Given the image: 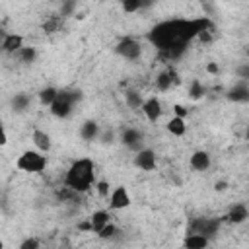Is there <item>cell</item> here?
<instances>
[{"label": "cell", "mask_w": 249, "mask_h": 249, "mask_svg": "<svg viewBox=\"0 0 249 249\" xmlns=\"http://www.w3.org/2000/svg\"><path fill=\"white\" fill-rule=\"evenodd\" d=\"M228 222H231V224H241V222H245L247 218H249V210H247V206L245 204H233L231 208H230V212H228Z\"/></svg>", "instance_id": "cell-17"}, {"label": "cell", "mask_w": 249, "mask_h": 249, "mask_svg": "<svg viewBox=\"0 0 249 249\" xmlns=\"http://www.w3.org/2000/svg\"><path fill=\"white\" fill-rule=\"evenodd\" d=\"M58 23H60V18H58V16H53V18H49V19L43 23V31H45V33H54V31L58 29Z\"/></svg>", "instance_id": "cell-27"}, {"label": "cell", "mask_w": 249, "mask_h": 249, "mask_svg": "<svg viewBox=\"0 0 249 249\" xmlns=\"http://www.w3.org/2000/svg\"><path fill=\"white\" fill-rule=\"evenodd\" d=\"M228 99H230V101H249V88L243 86V84L231 88V89L228 91Z\"/></svg>", "instance_id": "cell-21"}, {"label": "cell", "mask_w": 249, "mask_h": 249, "mask_svg": "<svg viewBox=\"0 0 249 249\" xmlns=\"http://www.w3.org/2000/svg\"><path fill=\"white\" fill-rule=\"evenodd\" d=\"M130 204V195H128V191L124 189V187H115L113 191H111V195H109V206L113 208V210H123V208H126Z\"/></svg>", "instance_id": "cell-9"}, {"label": "cell", "mask_w": 249, "mask_h": 249, "mask_svg": "<svg viewBox=\"0 0 249 249\" xmlns=\"http://www.w3.org/2000/svg\"><path fill=\"white\" fill-rule=\"evenodd\" d=\"M212 21L206 18L198 19H169L161 21L148 33V41L160 49L169 58H179L191 39L198 37L202 31L210 29Z\"/></svg>", "instance_id": "cell-1"}, {"label": "cell", "mask_w": 249, "mask_h": 249, "mask_svg": "<svg viewBox=\"0 0 249 249\" xmlns=\"http://www.w3.org/2000/svg\"><path fill=\"white\" fill-rule=\"evenodd\" d=\"M165 128H167V132L173 134V136H183V134L187 132V123H185L183 117H177V115H175V117H171V119L167 121Z\"/></svg>", "instance_id": "cell-18"}, {"label": "cell", "mask_w": 249, "mask_h": 249, "mask_svg": "<svg viewBox=\"0 0 249 249\" xmlns=\"http://www.w3.org/2000/svg\"><path fill=\"white\" fill-rule=\"evenodd\" d=\"M226 189H228V181H216V183H214V191L224 193Z\"/></svg>", "instance_id": "cell-35"}, {"label": "cell", "mask_w": 249, "mask_h": 249, "mask_svg": "<svg viewBox=\"0 0 249 249\" xmlns=\"http://www.w3.org/2000/svg\"><path fill=\"white\" fill-rule=\"evenodd\" d=\"M134 165L142 171H152L156 169V152L150 148H142L134 156Z\"/></svg>", "instance_id": "cell-8"}, {"label": "cell", "mask_w": 249, "mask_h": 249, "mask_svg": "<svg viewBox=\"0 0 249 249\" xmlns=\"http://www.w3.org/2000/svg\"><path fill=\"white\" fill-rule=\"evenodd\" d=\"M93 173H95L93 161L89 158H80L68 167L64 183L76 193H86L93 185Z\"/></svg>", "instance_id": "cell-2"}, {"label": "cell", "mask_w": 249, "mask_h": 249, "mask_svg": "<svg viewBox=\"0 0 249 249\" xmlns=\"http://www.w3.org/2000/svg\"><path fill=\"white\" fill-rule=\"evenodd\" d=\"M76 10V0H62V8H60V16L66 18V16H72Z\"/></svg>", "instance_id": "cell-29"}, {"label": "cell", "mask_w": 249, "mask_h": 249, "mask_svg": "<svg viewBox=\"0 0 249 249\" xmlns=\"http://www.w3.org/2000/svg\"><path fill=\"white\" fill-rule=\"evenodd\" d=\"M208 243H210V237H206V235H202V233H196V231H191V233L185 237V241H183V245H185L187 249H204Z\"/></svg>", "instance_id": "cell-16"}, {"label": "cell", "mask_w": 249, "mask_h": 249, "mask_svg": "<svg viewBox=\"0 0 249 249\" xmlns=\"http://www.w3.org/2000/svg\"><path fill=\"white\" fill-rule=\"evenodd\" d=\"M23 47V37L18 33H8L2 39V51L8 54H18V51Z\"/></svg>", "instance_id": "cell-11"}, {"label": "cell", "mask_w": 249, "mask_h": 249, "mask_svg": "<svg viewBox=\"0 0 249 249\" xmlns=\"http://www.w3.org/2000/svg\"><path fill=\"white\" fill-rule=\"evenodd\" d=\"M99 138H101V142H103V144H111V142H113V138H115V134H113L111 130H107V132L99 134Z\"/></svg>", "instance_id": "cell-34"}, {"label": "cell", "mask_w": 249, "mask_h": 249, "mask_svg": "<svg viewBox=\"0 0 249 249\" xmlns=\"http://www.w3.org/2000/svg\"><path fill=\"white\" fill-rule=\"evenodd\" d=\"M218 230H220V220H216V218H195L191 222V231L202 233L206 237L218 233Z\"/></svg>", "instance_id": "cell-5"}, {"label": "cell", "mask_w": 249, "mask_h": 249, "mask_svg": "<svg viewBox=\"0 0 249 249\" xmlns=\"http://www.w3.org/2000/svg\"><path fill=\"white\" fill-rule=\"evenodd\" d=\"M206 72H208V74H218L220 68H218L216 62H208V64H206Z\"/></svg>", "instance_id": "cell-36"}, {"label": "cell", "mask_w": 249, "mask_h": 249, "mask_svg": "<svg viewBox=\"0 0 249 249\" xmlns=\"http://www.w3.org/2000/svg\"><path fill=\"white\" fill-rule=\"evenodd\" d=\"M18 56H19V60H21L23 64H31V62H35V58H37V51H35V47H21V49L18 51Z\"/></svg>", "instance_id": "cell-24"}, {"label": "cell", "mask_w": 249, "mask_h": 249, "mask_svg": "<svg viewBox=\"0 0 249 249\" xmlns=\"http://www.w3.org/2000/svg\"><path fill=\"white\" fill-rule=\"evenodd\" d=\"M235 74L241 78V80H249V62H243L235 68Z\"/></svg>", "instance_id": "cell-32"}, {"label": "cell", "mask_w": 249, "mask_h": 249, "mask_svg": "<svg viewBox=\"0 0 249 249\" xmlns=\"http://www.w3.org/2000/svg\"><path fill=\"white\" fill-rule=\"evenodd\" d=\"M175 82H179V78H177V74L171 72V70H161V72L156 76V88H158L160 91L171 89V86H173Z\"/></svg>", "instance_id": "cell-15"}, {"label": "cell", "mask_w": 249, "mask_h": 249, "mask_svg": "<svg viewBox=\"0 0 249 249\" xmlns=\"http://www.w3.org/2000/svg\"><path fill=\"white\" fill-rule=\"evenodd\" d=\"M189 163L195 171H206L210 167V154L206 150H196V152L191 154Z\"/></svg>", "instance_id": "cell-12"}, {"label": "cell", "mask_w": 249, "mask_h": 249, "mask_svg": "<svg viewBox=\"0 0 249 249\" xmlns=\"http://www.w3.org/2000/svg\"><path fill=\"white\" fill-rule=\"evenodd\" d=\"M121 142H123L126 148H130L132 152H138V150L144 148V146H142L144 134H142L138 128H124L123 134H121Z\"/></svg>", "instance_id": "cell-7"}, {"label": "cell", "mask_w": 249, "mask_h": 249, "mask_svg": "<svg viewBox=\"0 0 249 249\" xmlns=\"http://www.w3.org/2000/svg\"><path fill=\"white\" fill-rule=\"evenodd\" d=\"M78 228H80L82 231H91V220H88V222H82V224H78Z\"/></svg>", "instance_id": "cell-37"}, {"label": "cell", "mask_w": 249, "mask_h": 249, "mask_svg": "<svg viewBox=\"0 0 249 249\" xmlns=\"http://www.w3.org/2000/svg\"><path fill=\"white\" fill-rule=\"evenodd\" d=\"M56 97H58V89L53 88V86H47V88H43V89L39 91V101H41L43 105H51Z\"/></svg>", "instance_id": "cell-23"}, {"label": "cell", "mask_w": 249, "mask_h": 249, "mask_svg": "<svg viewBox=\"0 0 249 249\" xmlns=\"http://www.w3.org/2000/svg\"><path fill=\"white\" fill-rule=\"evenodd\" d=\"M115 53L126 60H138L142 54V47L134 37H123L117 45H115Z\"/></svg>", "instance_id": "cell-4"}, {"label": "cell", "mask_w": 249, "mask_h": 249, "mask_svg": "<svg viewBox=\"0 0 249 249\" xmlns=\"http://www.w3.org/2000/svg\"><path fill=\"white\" fill-rule=\"evenodd\" d=\"M95 191H97L99 196H109V195H111V193H109V183H107V181H97V183H95Z\"/></svg>", "instance_id": "cell-30"}, {"label": "cell", "mask_w": 249, "mask_h": 249, "mask_svg": "<svg viewBox=\"0 0 249 249\" xmlns=\"http://www.w3.org/2000/svg\"><path fill=\"white\" fill-rule=\"evenodd\" d=\"M154 2H156V0H140V6H142V10H146V8L154 6Z\"/></svg>", "instance_id": "cell-38"}, {"label": "cell", "mask_w": 249, "mask_h": 249, "mask_svg": "<svg viewBox=\"0 0 249 249\" xmlns=\"http://www.w3.org/2000/svg\"><path fill=\"white\" fill-rule=\"evenodd\" d=\"M245 136H247V140H249V128H247V132H245Z\"/></svg>", "instance_id": "cell-39"}, {"label": "cell", "mask_w": 249, "mask_h": 249, "mask_svg": "<svg viewBox=\"0 0 249 249\" xmlns=\"http://www.w3.org/2000/svg\"><path fill=\"white\" fill-rule=\"evenodd\" d=\"M202 95H204V86H202L198 80H193L191 86H189V97L196 101V99H200Z\"/></svg>", "instance_id": "cell-25"}, {"label": "cell", "mask_w": 249, "mask_h": 249, "mask_svg": "<svg viewBox=\"0 0 249 249\" xmlns=\"http://www.w3.org/2000/svg\"><path fill=\"white\" fill-rule=\"evenodd\" d=\"M31 140H33L35 148H37V150H41L43 154L51 152V148H53V140H51V136H49L45 130H41V128H35V130H33Z\"/></svg>", "instance_id": "cell-14"}, {"label": "cell", "mask_w": 249, "mask_h": 249, "mask_svg": "<svg viewBox=\"0 0 249 249\" xmlns=\"http://www.w3.org/2000/svg\"><path fill=\"white\" fill-rule=\"evenodd\" d=\"M121 6H123V10H124L126 14H134V12L142 10L140 0H121Z\"/></svg>", "instance_id": "cell-26"}, {"label": "cell", "mask_w": 249, "mask_h": 249, "mask_svg": "<svg viewBox=\"0 0 249 249\" xmlns=\"http://www.w3.org/2000/svg\"><path fill=\"white\" fill-rule=\"evenodd\" d=\"M49 107H51V113H53L54 117H58V119H68V117L72 115L74 103H72L62 91H58V97H56Z\"/></svg>", "instance_id": "cell-6"}, {"label": "cell", "mask_w": 249, "mask_h": 249, "mask_svg": "<svg viewBox=\"0 0 249 249\" xmlns=\"http://www.w3.org/2000/svg\"><path fill=\"white\" fill-rule=\"evenodd\" d=\"M124 101H126L128 109H132V111H142L144 99H142V95H140L136 89H126V91H124Z\"/></svg>", "instance_id": "cell-19"}, {"label": "cell", "mask_w": 249, "mask_h": 249, "mask_svg": "<svg viewBox=\"0 0 249 249\" xmlns=\"http://www.w3.org/2000/svg\"><path fill=\"white\" fill-rule=\"evenodd\" d=\"M115 233H117V228H115L111 222H109V224H105V226H103V228L97 231V235H99L101 239H109V237H113Z\"/></svg>", "instance_id": "cell-28"}, {"label": "cell", "mask_w": 249, "mask_h": 249, "mask_svg": "<svg viewBox=\"0 0 249 249\" xmlns=\"http://www.w3.org/2000/svg\"><path fill=\"white\" fill-rule=\"evenodd\" d=\"M99 134H101V130H99V124H97L95 121L88 119V121L82 123V126H80V136H82V140L93 142V140L99 138Z\"/></svg>", "instance_id": "cell-13"}, {"label": "cell", "mask_w": 249, "mask_h": 249, "mask_svg": "<svg viewBox=\"0 0 249 249\" xmlns=\"http://www.w3.org/2000/svg\"><path fill=\"white\" fill-rule=\"evenodd\" d=\"M142 113H144V117H146L150 123H156V121L161 117V103H160V99L154 97V95L148 97V99H144Z\"/></svg>", "instance_id": "cell-10"}, {"label": "cell", "mask_w": 249, "mask_h": 249, "mask_svg": "<svg viewBox=\"0 0 249 249\" xmlns=\"http://www.w3.org/2000/svg\"><path fill=\"white\" fill-rule=\"evenodd\" d=\"M89 220H91V231L97 233L105 224H109V212L107 210H95L89 216Z\"/></svg>", "instance_id": "cell-20"}, {"label": "cell", "mask_w": 249, "mask_h": 249, "mask_svg": "<svg viewBox=\"0 0 249 249\" xmlns=\"http://www.w3.org/2000/svg\"><path fill=\"white\" fill-rule=\"evenodd\" d=\"M18 169L27 171V173H41L47 167V156H43V152H35V150H27L23 152L18 161H16Z\"/></svg>", "instance_id": "cell-3"}, {"label": "cell", "mask_w": 249, "mask_h": 249, "mask_svg": "<svg viewBox=\"0 0 249 249\" xmlns=\"http://www.w3.org/2000/svg\"><path fill=\"white\" fill-rule=\"evenodd\" d=\"M173 113H175L177 117H183V119H185V117H187V107H183V105L177 103V105H173Z\"/></svg>", "instance_id": "cell-33"}, {"label": "cell", "mask_w": 249, "mask_h": 249, "mask_svg": "<svg viewBox=\"0 0 249 249\" xmlns=\"http://www.w3.org/2000/svg\"><path fill=\"white\" fill-rule=\"evenodd\" d=\"M10 103H12V109L16 113H23L27 109V105H29V95L27 93H16Z\"/></svg>", "instance_id": "cell-22"}, {"label": "cell", "mask_w": 249, "mask_h": 249, "mask_svg": "<svg viewBox=\"0 0 249 249\" xmlns=\"http://www.w3.org/2000/svg\"><path fill=\"white\" fill-rule=\"evenodd\" d=\"M39 241L35 239V237H27V239H23L21 243H19V249H39Z\"/></svg>", "instance_id": "cell-31"}]
</instances>
